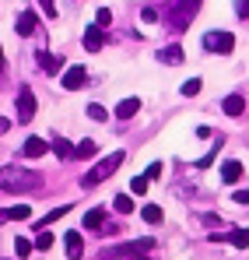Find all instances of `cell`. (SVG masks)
Here are the masks:
<instances>
[{"label":"cell","mask_w":249,"mask_h":260,"mask_svg":"<svg viewBox=\"0 0 249 260\" xmlns=\"http://www.w3.org/2000/svg\"><path fill=\"white\" fill-rule=\"evenodd\" d=\"M53 151H56V158H63V162H70V158L78 155V148H74L67 137H53Z\"/></svg>","instance_id":"13"},{"label":"cell","mask_w":249,"mask_h":260,"mask_svg":"<svg viewBox=\"0 0 249 260\" xmlns=\"http://www.w3.org/2000/svg\"><path fill=\"white\" fill-rule=\"evenodd\" d=\"M158 60H162V63H172V67H179V63L186 60V56H183V46H165V49L158 53Z\"/></svg>","instance_id":"15"},{"label":"cell","mask_w":249,"mask_h":260,"mask_svg":"<svg viewBox=\"0 0 249 260\" xmlns=\"http://www.w3.org/2000/svg\"><path fill=\"white\" fill-rule=\"evenodd\" d=\"M35 246H39V250H49V246H53V232H42V236H39V243H35Z\"/></svg>","instance_id":"29"},{"label":"cell","mask_w":249,"mask_h":260,"mask_svg":"<svg viewBox=\"0 0 249 260\" xmlns=\"http://www.w3.org/2000/svg\"><path fill=\"white\" fill-rule=\"evenodd\" d=\"M102 221H105V208H91L84 215V229H102Z\"/></svg>","instance_id":"20"},{"label":"cell","mask_w":249,"mask_h":260,"mask_svg":"<svg viewBox=\"0 0 249 260\" xmlns=\"http://www.w3.org/2000/svg\"><path fill=\"white\" fill-rule=\"evenodd\" d=\"M148 183H151L148 176H137V179L130 183V190H133V193H144V190H148Z\"/></svg>","instance_id":"28"},{"label":"cell","mask_w":249,"mask_h":260,"mask_svg":"<svg viewBox=\"0 0 249 260\" xmlns=\"http://www.w3.org/2000/svg\"><path fill=\"white\" fill-rule=\"evenodd\" d=\"M130 260H151V257H144V253H133V257H130Z\"/></svg>","instance_id":"37"},{"label":"cell","mask_w":249,"mask_h":260,"mask_svg":"<svg viewBox=\"0 0 249 260\" xmlns=\"http://www.w3.org/2000/svg\"><path fill=\"white\" fill-rule=\"evenodd\" d=\"M7 130H11V120H4V116H0V134H7Z\"/></svg>","instance_id":"36"},{"label":"cell","mask_w":249,"mask_h":260,"mask_svg":"<svg viewBox=\"0 0 249 260\" xmlns=\"http://www.w3.org/2000/svg\"><path fill=\"white\" fill-rule=\"evenodd\" d=\"M210 239H214V243H221V239H225V243H232L235 250H246V246H249V229H235V232H210Z\"/></svg>","instance_id":"6"},{"label":"cell","mask_w":249,"mask_h":260,"mask_svg":"<svg viewBox=\"0 0 249 260\" xmlns=\"http://www.w3.org/2000/svg\"><path fill=\"white\" fill-rule=\"evenodd\" d=\"M197 11H200V0H168L165 7H162V18L168 21L172 32H183Z\"/></svg>","instance_id":"2"},{"label":"cell","mask_w":249,"mask_h":260,"mask_svg":"<svg viewBox=\"0 0 249 260\" xmlns=\"http://www.w3.org/2000/svg\"><path fill=\"white\" fill-rule=\"evenodd\" d=\"M32 116H35V95H32V88H21L18 91V120L28 123Z\"/></svg>","instance_id":"5"},{"label":"cell","mask_w":249,"mask_h":260,"mask_svg":"<svg viewBox=\"0 0 249 260\" xmlns=\"http://www.w3.org/2000/svg\"><path fill=\"white\" fill-rule=\"evenodd\" d=\"M221 109H225L228 116H242V113H246V99H242V95H228V99L221 102Z\"/></svg>","instance_id":"14"},{"label":"cell","mask_w":249,"mask_h":260,"mask_svg":"<svg viewBox=\"0 0 249 260\" xmlns=\"http://www.w3.org/2000/svg\"><path fill=\"white\" fill-rule=\"evenodd\" d=\"M95 151H98V148H95V141H81V144H78V158H91Z\"/></svg>","instance_id":"26"},{"label":"cell","mask_w":249,"mask_h":260,"mask_svg":"<svg viewBox=\"0 0 249 260\" xmlns=\"http://www.w3.org/2000/svg\"><path fill=\"white\" fill-rule=\"evenodd\" d=\"M98 25H113V11H109V7L98 11Z\"/></svg>","instance_id":"30"},{"label":"cell","mask_w":249,"mask_h":260,"mask_svg":"<svg viewBox=\"0 0 249 260\" xmlns=\"http://www.w3.org/2000/svg\"><path fill=\"white\" fill-rule=\"evenodd\" d=\"M204 49L207 53H232L235 49V36L232 32H207L204 36Z\"/></svg>","instance_id":"4"},{"label":"cell","mask_w":249,"mask_h":260,"mask_svg":"<svg viewBox=\"0 0 249 260\" xmlns=\"http://www.w3.org/2000/svg\"><path fill=\"white\" fill-rule=\"evenodd\" d=\"M221 144H225V137H218V141H214V148H210V151H207V155H204V158H197L193 166H197V169H207L210 162L218 158V151H221Z\"/></svg>","instance_id":"21"},{"label":"cell","mask_w":249,"mask_h":260,"mask_svg":"<svg viewBox=\"0 0 249 260\" xmlns=\"http://www.w3.org/2000/svg\"><path fill=\"white\" fill-rule=\"evenodd\" d=\"M35 25H39V18H35L32 11H25V14H18L14 32H18V36H32V32H35Z\"/></svg>","instance_id":"12"},{"label":"cell","mask_w":249,"mask_h":260,"mask_svg":"<svg viewBox=\"0 0 249 260\" xmlns=\"http://www.w3.org/2000/svg\"><path fill=\"white\" fill-rule=\"evenodd\" d=\"M235 197V204H249V190H239V193H232Z\"/></svg>","instance_id":"35"},{"label":"cell","mask_w":249,"mask_h":260,"mask_svg":"<svg viewBox=\"0 0 249 260\" xmlns=\"http://www.w3.org/2000/svg\"><path fill=\"white\" fill-rule=\"evenodd\" d=\"M179 91H183L186 99H190V95H197V91H200V78H190V81H183V88H179Z\"/></svg>","instance_id":"25"},{"label":"cell","mask_w":249,"mask_h":260,"mask_svg":"<svg viewBox=\"0 0 249 260\" xmlns=\"http://www.w3.org/2000/svg\"><path fill=\"white\" fill-rule=\"evenodd\" d=\"M14 253H18V257L25 260V257H28V253H32V243H28V239H21V236H18V239H14Z\"/></svg>","instance_id":"24"},{"label":"cell","mask_w":249,"mask_h":260,"mask_svg":"<svg viewBox=\"0 0 249 260\" xmlns=\"http://www.w3.org/2000/svg\"><path fill=\"white\" fill-rule=\"evenodd\" d=\"M120 166H123V151H113V155H105V158H102V162H98V166H95V169H91V173L81 179V186H95V183H102L105 176H113L116 169H120Z\"/></svg>","instance_id":"3"},{"label":"cell","mask_w":249,"mask_h":260,"mask_svg":"<svg viewBox=\"0 0 249 260\" xmlns=\"http://www.w3.org/2000/svg\"><path fill=\"white\" fill-rule=\"evenodd\" d=\"M140 218H144V221H148V225H162V208H158V204H144V208H140Z\"/></svg>","instance_id":"17"},{"label":"cell","mask_w":249,"mask_h":260,"mask_svg":"<svg viewBox=\"0 0 249 260\" xmlns=\"http://www.w3.org/2000/svg\"><path fill=\"white\" fill-rule=\"evenodd\" d=\"M137 109H140V102H137V99H123V102L116 106V116H120V120H130Z\"/></svg>","instance_id":"19"},{"label":"cell","mask_w":249,"mask_h":260,"mask_svg":"<svg viewBox=\"0 0 249 260\" xmlns=\"http://www.w3.org/2000/svg\"><path fill=\"white\" fill-rule=\"evenodd\" d=\"M239 176H242V166H239L235 158L221 166V179H225V183H239Z\"/></svg>","instance_id":"16"},{"label":"cell","mask_w":249,"mask_h":260,"mask_svg":"<svg viewBox=\"0 0 249 260\" xmlns=\"http://www.w3.org/2000/svg\"><path fill=\"white\" fill-rule=\"evenodd\" d=\"M42 186L39 173H28L21 166H4L0 169V190H11V193H21V190H35Z\"/></svg>","instance_id":"1"},{"label":"cell","mask_w":249,"mask_h":260,"mask_svg":"<svg viewBox=\"0 0 249 260\" xmlns=\"http://www.w3.org/2000/svg\"><path fill=\"white\" fill-rule=\"evenodd\" d=\"M113 208H116L120 215H130V211H133V197H130V193H120V197L113 201Z\"/></svg>","instance_id":"22"},{"label":"cell","mask_w":249,"mask_h":260,"mask_svg":"<svg viewBox=\"0 0 249 260\" xmlns=\"http://www.w3.org/2000/svg\"><path fill=\"white\" fill-rule=\"evenodd\" d=\"M46 151H49V141H46V137H28V141H25V148H21V155H25V158H42Z\"/></svg>","instance_id":"9"},{"label":"cell","mask_w":249,"mask_h":260,"mask_svg":"<svg viewBox=\"0 0 249 260\" xmlns=\"http://www.w3.org/2000/svg\"><path fill=\"white\" fill-rule=\"evenodd\" d=\"M63 243H67V257H70V260H81L84 257V239H81V232H74V229H70V232L63 236Z\"/></svg>","instance_id":"10"},{"label":"cell","mask_w":249,"mask_h":260,"mask_svg":"<svg viewBox=\"0 0 249 260\" xmlns=\"http://www.w3.org/2000/svg\"><path fill=\"white\" fill-rule=\"evenodd\" d=\"M148 179H158V176H162V162H155V166H148Z\"/></svg>","instance_id":"31"},{"label":"cell","mask_w":249,"mask_h":260,"mask_svg":"<svg viewBox=\"0 0 249 260\" xmlns=\"http://www.w3.org/2000/svg\"><path fill=\"white\" fill-rule=\"evenodd\" d=\"M67 211H70V208H67V204H63V208H53V211H49V215L42 218V221H35V229H46V225H49V221H56V218H63V215H67Z\"/></svg>","instance_id":"23"},{"label":"cell","mask_w":249,"mask_h":260,"mask_svg":"<svg viewBox=\"0 0 249 260\" xmlns=\"http://www.w3.org/2000/svg\"><path fill=\"white\" fill-rule=\"evenodd\" d=\"M39 7H42V11H46V14H49V18L56 14V4H53V0H39Z\"/></svg>","instance_id":"33"},{"label":"cell","mask_w":249,"mask_h":260,"mask_svg":"<svg viewBox=\"0 0 249 260\" xmlns=\"http://www.w3.org/2000/svg\"><path fill=\"white\" fill-rule=\"evenodd\" d=\"M11 218H14V221H25V218H32V208H28V204L4 208V211H0V225H4V221H11Z\"/></svg>","instance_id":"11"},{"label":"cell","mask_w":249,"mask_h":260,"mask_svg":"<svg viewBox=\"0 0 249 260\" xmlns=\"http://www.w3.org/2000/svg\"><path fill=\"white\" fill-rule=\"evenodd\" d=\"M88 85V71L84 67H67L63 71V88L67 91H78V88H84Z\"/></svg>","instance_id":"8"},{"label":"cell","mask_w":249,"mask_h":260,"mask_svg":"<svg viewBox=\"0 0 249 260\" xmlns=\"http://www.w3.org/2000/svg\"><path fill=\"white\" fill-rule=\"evenodd\" d=\"M0 71H4V49H0Z\"/></svg>","instance_id":"38"},{"label":"cell","mask_w":249,"mask_h":260,"mask_svg":"<svg viewBox=\"0 0 249 260\" xmlns=\"http://www.w3.org/2000/svg\"><path fill=\"white\" fill-rule=\"evenodd\" d=\"M140 18H144V21H158V11H155V7H144Z\"/></svg>","instance_id":"32"},{"label":"cell","mask_w":249,"mask_h":260,"mask_svg":"<svg viewBox=\"0 0 249 260\" xmlns=\"http://www.w3.org/2000/svg\"><path fill=\"white\" fill-rule=\"evenodd\" d=\"M235 11H239L242 18H249V0H235Z\"/></svg>","instance_id":"34"},{"label":"cell","mask_w":249,"mask_h":260,"mask_svg":"<svg viewBox=\"0 0 249 260\" xmlns=\"http://www.w3.org/2000/svg\"><path fill=\"white\" fill-rule=\"evenodd\" d=\"M88 120H95V123H98V120H105V109H102L98 102H91V106H88Z\"/></svg>","instance_id":"27"},{"label":"cell","mask_w":249,"mask_h":260,"mask_svg":"<svg viewBox=\"0 0 249 260\" xmlns=\"http://www.w3.org/2000/svg\"><path fill=\"white\" fill-rule=\"evenodd\" d=\"M39 67H42V71H49V74H56V71L63 67V60L53 56V53H39Z\"/></svg>","instance_id":"18"},{"label":"cell","mask_w":249,"mask_h":260,"mask_svg":"<svg viewBox=\"0 0 249 260\" xmlns=\"http://www.w3.org/2000/svg\"><path fill=\"white\" fill-rule=\"evenodd\" d=\"M102 43H105V25H88L84 28V49L88 53H98Z\"/></svg>","instance_id":"7"}]
</instances>
